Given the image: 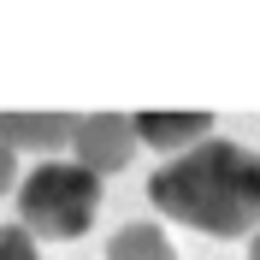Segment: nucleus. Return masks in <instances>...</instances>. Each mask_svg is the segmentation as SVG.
<instances>
[{"mask_svg":"<svg viewBox=\"0 0 260 260\" xmlns=\"http://www.w3.org/2000/svg\"><path fill=\"white\" fill-rule=\"evenodd\" d=\"M148 201L166 219L195 225L207 237H248L260 225V154L207 136L148 178Z\"/></svg>","mask_w":260,"mask_h":260,"instance_id":"obj_1","label":"nucleus"},{"mask_svg":"<svg viewBox=\"0 0 260 260\" xmlns=\"http://www.w3.org/2000/svg\"><path fill=\"white\" fill-rule=\"evenodd\" d=\"M95 207H101V178L77 160H48L18 183V225L30 237L71 243L95 225Z\"/></svg>","mask_w":260,"mask_h":260,"instance_id":"obj_2","label":"nucleus"},{"mask_svg":"<svg viewBox=\"0 0 260 260\" xmlns=\"http://www.w3.org/2000/svg\"><path fill=\"white\" fill-rule=\"evenodd\" d=\"M71 154H77V166H89L95 178L124 172L130 154H136V118H124V113H89V118L77 124Z\"/></svg>","mask_w":260,"mask_h":260,"instance_id":"obj_3","label":"nucleus"},{"mask_svg":"<svg viewBox=\"0 0 260 260\" xmlns=\"http://www.w3.org/2000/svg\"><path fill=\"white\" fill-rule=\"evenodd\" d=\"M213 136V113H195V107H154V113H136V142H148L154 154H189L195 142Z\"/></svg>","mask_w":260,"mask_h":260,"instance_id":"obj_4","label":"nucleus"},{"mask_svg":"<svg viewBox=\"0 0 260 260\" xmlns=\"http://www.w3.org/2000/svg\"><path fill=\"white\" fill-rule=\"evenodd\" d=\"M77 124L83 118H71V113H18V107H6L0 113V142H12V154H59V148L77 142Z\"/></svg>","mask_w":260,"mask_h":260,"instance_id":"obj_5","label":"nucleus"},{"mask_svg":"<svg viewBox=\"0 0 260 260\" xmlns=\"http://www.w3.org/2000/svg\"><path fill=\"white\" fill-rule=\"evenodd\" d=\"M107 260H178V254H172V237H166L154 219H136V225H118L113 231Z\"/></svg>","mask_w":260,"mask_h":260,"instance_id":"obj_6","label":"nucleus"},{"mask_svg":"<svg viewBox=\"0 0 260 260\" xmlns=\"http://www.w3.org/2000/svg\"><path fill=\"white\" fill-rule=\"evenodd\" d=\"M0 260H36V237L24 225H0Z\"/></svg>","mask_w":260,"mask_h":260,"instance_id":"obj_7","label":"nucleus"},{"mask_svg":"<svg viewBox=\"0 0 260 260\" xmlns=\"http://www.w3.org/2000/svg\"><path fill=\"white\" fill-rule=\"evenodd\" d=\"M12 178H18V160H12V142H0V195L12 189Z\"/></svg>","mask_w":260,"mask_h":260,"instance_id":"obj_8","label":"nucleus"},{"mask_svg":"<svg viewBox=\"0 0 260 260\" xmlns=\"http://www.w3.org/2000/svg\"><path fill=\"white\" fill-rule=\"evenodd\" d=\"M248 260H260V231H254V243H248Z\"/></svg>","mask_w":260,"mask_h":260,"instance_id":"obj_9","label":"nucleus"}]
</instances>
